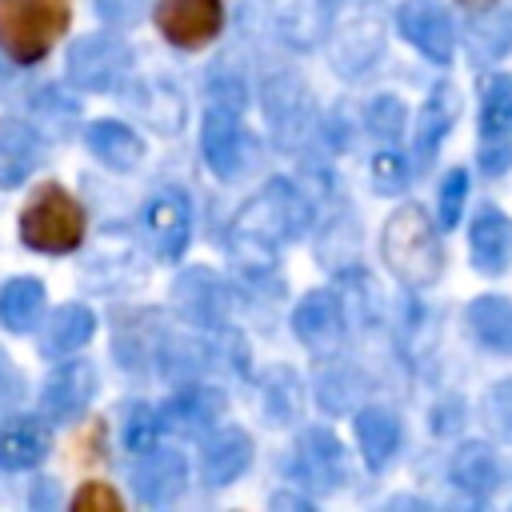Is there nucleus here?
Here are the masks:
<instances>
[{"label":"nucleus","mask_w":512,"mask_h":512,"mask_svg":"<svg viewBox=\"0 0 512 512\" xmlns=\"http://www.w3.org/2000/svg\"><path fill=\"white\" fill-rule=\"evenodd\" d=\"M308 224V200L288 180H268L232 220V256L248 272H268L288 240Z\"/></svg>","instance_id":"obj_1"},{"label":"nucleus","mask_w":512,"mask_h":512,"mask_svg":"<svg viewBox=\"0 0 512 512\" xmlns=\"http://www.w3.org/2000/svg\"><path fill=\"white\" fill-rule=\"evenodd\" d=\"M380 256L388 264V272L404 284V288H428L440 268H444V252L440 240L432 232V220L420 204H400L380 232Z\"/></svg>","instance_id":"obj_2"},{"label":"nucleus","mask_w":512,"mask_h":512,"mask_svg":"<svg viewBox=\"0 0 512 512\" xmlns=\"http://www.w3.org/2000/svg\"><path fill=\"white\" fill-rule=\"evenodd\" d=\"M72 0H0V44L16 64H36L68 32Z\"/></svg>","instance_id":"obj_3"},{"label":"nucleus","mask_w":512,"mask_h":512,"mask_svg":"<svg viewBox=\"0 0 512 512\" xmlns=\"http://www.w3.org/2000/svg\"><path fill=\"white\" fill-rule=\"evenodd\" d=\"M20 240L48 256L72 252L84 240V208L60 184H44L20 212Z\"/></svg>","instance_id":"obj_4"},{"label":"nucleus","mask_w":512,"mask_h":512,"mask_svg":"<svg viewBox=\"0 0 512 512\" xmlns=\"http://www.w3.org/2000/svg\"><path fill=\"white\" fill-rule=\"evenodd\" d=\"M128 68H132V48L120 36H112V32L80 36L68 48V80L88 88V92L116 88Z\"/></svg>","instance_id":"obj_5"},{"label":"nucleus","mask_w":512,"mask_h":512,"mask_svg":"<svg viewBox=\"0 0 512 512\" xmlns=\"http://www.w3.org/2000/svg\"><path fill=\"white\" fill-rule=\"evenodd\" d=\"M396 28L432 64H448L452 60L456 28H452V16H448V8L440 0H404L396 8Z\"/></svg>","instance_id":"obj_6"},{"label":"nucleus","mask_w":512,"mask_h":512,"mask_svg":"<svg viewBox=\"0 0 512 512\" xmlns=\"http://www.w3.org/2000/svg\"><path fill=\"white\" fill-rule=\"evenodd\" d=\"M144 236L160 260H176L192 236V204L180 188H160L144 204Z\"/></svg>","instance_id":"obj_7"},{"label":"nucleus","mask_w":512,"mask_h":512,"mask_svg":"<svg viewBox=\"0 0 512 512\" xmlns=\"http://www.w3.org/2000/svg\"><path fill=\"white\" fill-rule=\"evenodd\" d=\"M292 480L308 492H332L344 480V448L328 428H304L292 456Z\"/></svg>","instance_id":"obj_8"},{"label":"nucleus","mask_w":512,"mask_h":512,"mask_svg":"<svg viewBox=\"0 0 512 512\" xmlns=\"http://www.w3.org/2000/svg\"><path fill=\"white\" fill-rule=\"evenodd\" d=\"M156 28L176 48H204L224 28V0H156Z\"/></svg>","instance_id":"obj_9"},{"label":"nucleus","mask_w":512,"mask_h":512,"mask_svg":"<svg viewBox=\"0 0 512 512\" xmlns=\"http://www.w3.org/2000/svg\"><path fill=\"white\" fill-rule=\"evenodd\" d=\"M172 308L196 328H220L228 320V288L208 268H188L172 280Z\"/></svg>","instance_id":"obj_10"},{"label":"nucleus","mask_w":512,"mask_h":512,"mask_svg":"<svg viewBox=\"0 0 512 512\" xmlns=\"http://www.w3.org/2000/svg\"><path fill=\"white\" fill-rule=\"evenodd\" d=\"M156 416H160V428H168L176 436H200L224 416V392L208 388V384H188V388L172 392Z\"/></svg>","instance_id":"obj_11"},{"label":"nucleus","mask_w":512,"mask_h":512,"mask_svg":"<svg viewBox=\"0 0 512 512\" xmlns=\"http://www.w3.org/2000/svg\"><path fill=\"white\" fill-rule=\"evenodd\" d=\"M200 152H204V164H208L220 180L240 176V168H244V132H240V124H236V112H232V108L212 104V108L204 112Z\"/></svg>","instance_id":"obj_12"},{"label":"nucleus","mask_w":512,"mask_h":512,"mask_svg":"<svg viewBox=\"0 0 512 512\" xmlns=\"http://www.w3.org/2000/svg\"><path fill=\"white\" fill-rule=\"evenodd\" d=\"M292 328H296V336L312 352H336V344L344 340V308H340V296L328 292V288L308 292L296 304V312H292Z\"/></svg>","instance_id":"obj_13"},{"label":"nucleus","mask_w":512,"mask_h":512,"mask_svg":"<svg viewBox=\"0 0 512 512\" xmlns=\"http://www.w3.org/2000/svg\"><path fill=\"white\" fill-rule=\"evenodd\" d=\"M92 396H96V368L88 360H68L48 376L40 404L52 420H72L88 408Z\"/></svg>","instance_id":"obj_14"},{"label":"nucleus","mask_w":512,"mask_h":512,"mask_svg":"<svg viewBox=\"0 0 512 512\" xmlns=\"http://www.w3.org/2000/svg\"><path fill=\"white\" fill-rule=\"evenodd\" d=\"M468 244H472V264L488 276L504 272L512 260V220L500 208H480L468 224Z\"/></svg>","instance_id":"obj_15"},{"label":"nucleus","mask_w":512,"mask_h":512,"mask_svg":"<svg viewBox=\"0 0 512 512\" xmlns=\"http://www.w3.org/2000/svg\"><path fill=\"white\" fill-rule=\"evenodd\" d=\"M188 464L180 452H144V464L132 468V488L144 504H172L184 492Z\"/></svg>","instance_id":"obj_16"},{"label":"nucleus","mask_w":512,"mask_h":512,"mask_svg":"<svg viewBox=\"0 0 512 512\" xmlns=\"http://www.w3.org/2000/svg\"><path fill=\"white\" fill-rule=\"evenodd\" d=\"M124 100L144 124H152L164 136L180 132V124H184V100L168 80H136Z\"/></svg>","instance_id":"obj_17"},{"label":"nucleus","mask_w":512,"mask_h":512,"mask_svg":"<svg viewBox=\"0 0 512 512\" xmlns=\"http://www.w3.org/2000/svg\"><path fill=\"white\" fill-rule=\"evenodd\" d=\"M252 460V436L240 432V428H224V432H212L200 448V472L208 484H232Z\"/></svg>","instance_id":"obj_18"},{"label":"nucleus","mask_w":512,"mask_h":512,"mask_svg":"<svg viewBox=\"0 0 512 512\" xmlns=\"http://www.w3.org/2000/svg\"><path fill=\"white\" fill-rule=\"evenodd\" d=\"M48 444H52V432L40 416H12L0 428V468L20 472L40 464L48 456Z\"/></svg>","instance_id":"obj_19"},{"label":"nucleus","mask_w":512,"mask_h":512,"mask_svg":"<svg viewBox=\"0 0 512 512\" xmlns=\"http://www.w3.org/2000/svg\"><path fill=\"white\" fill-rule=\"evenodd\" d=\"M448 476H452V484L464 488L468 496H488V492L500 488V476H504V472H500V460H496V452H492L488 444L468 440V444L456 448V456H452V464H448Z\"/></svg>","instance_id":"obj_20"},{"label":"nucleus","mask_w":512,"mask_h":512,"mask_svg":"<svg viewBox=\"0 0 512 512\" xmlns=\"http://www.w3.org/2000/svg\"><path fill=\"white\" fill-rule=\"evenodd\" d=\"M40 164V136L24 120L0 124V184L16 188L28 180V172Z\"/></svg>","instance_id":"obj_21"},{"label":"nucleus","mask_w":512,"mask_h":512,"mask_svg":"<svg viewBox=\"0 0 512 512\" xmlns=\"http://www.w3.org/2000/svg\"><path fill=\"white\" fill-rule=\"evenodd\" d=\"M456 112H460V100H456V88H452V84H440V88L424 100V108H420V116H416V136H412V148H416L420 160H428V156L440 148V140H444L448 128L456 124Z\"/></svg>","instance_id":"obj_22"},{"label":"nucleus","mask_w":512,"mask_h":512,"mask_svg":"<svg viewBox=\"0 0 512 512\" xmlns=\"http://www.w3.org/2000/svg\"><path fill=\"white\" fill-rule=\"evenodd\" d=\"M84 140H88V148H92L108 168H116V172H132V168L144 160V140H140L128 124H120V120H96Z\"/></svg>","instance_id":"obj_23"},{"label":"nucleus","mask_w":512,"mask_h":512,"mask_svg":"<svg viewBox=\"0 0 512 512\" xmlns=\"http://www.w3.org/2000/svg\"><path fill=\"white\" fill-rule=\"evenodd\" d=\"M96 332V316L88 304H60L48 316V332H44V356H72L80 352Z\"/></svg>","instance_id":"obj_24"},{"label":"nucleus","mask_w":512,"mask_h":512,"mask_svg":"<svg viewBox=\"0 0 512 512\" xmlns=\"http://www.w3.org/2000/svg\"><path fill=\"white\" fill-rule=\"evenodd\" d=\"M356 440L368 468H384L400 448V420L388 408H360L356 412Z\"/></svg>","instance_id":"obj_25"},{"label":"nucleus","mask_w":512,"mask_h":512,"mask_svg":"<svg viewBox=\"0 0 512 512\" xmlns=\"http://www.w3.org/2000/svg\"><path fill=\"white\" fill-rule=\"evenodd\" d=\"M472 336L492 352H512V300L504 296H476L468 304Z\"/></svg>","instance_id":"obj_26"},{"label":"nucleus","mask_w":512,"mask_h":512,"mask_svg":"<svg viewBox=\"0 0 512 512\" xmlns=\"http://www.w3.org/2000/svg\"><path fill=\"white\" fill-rule=\"evenodd\" d=\"M44 312V288L32 276H16L0 288V320L12 332H28Z\"/></svg>","instance_id":"obj_27"},{"label":"nucleus","mask_w":512,"mask_h":512,"mask_svg":"<svg viewBox=\"0 0 512 512\" xmlns=\"http://www.w3.org/2000/svg\"><path fill=\"white\" fill-rule=\"evenodd\" d=\"M464 40H468V48H472L480 60H500V56L512 48V12H508V8L480 12V16L464 28Z\"/></svg>","instance_id":"obj_28"},{"label":"nucleus","mask_w":512,"mask_h":512,"mask_svg":"<svg viewBox=\"0 0 512 512\" xmlns=\"http://www.w3.org/2000/svg\"><path fill=\"white\" fill-rule=\"evenodd\" d=\"M480 132L484 140L512 132V76H492L480 100Z\"/></svg>","instance_id":"obj_29"},{"label":"nucleus","mask_w":512,"mask_h":512,"mask_svg":"<svg viewBox=\"0 0 512 512\" xmlns=\"http://www.w3.org/2000/svg\"><path fill=\"white\" fill-rule=\"evenodd\" d=\"M304 96H308V92H300L292 80L268 84V120H272L280 132H288V124H300V116H304V108H308Z\"/></svg>","instance_id":"obj_30"},{"label":"nucleus","mask_w":512,"mask_h":512,"mask_svg":"<svg viewBox=\"0 0 512 512\" xmlns=\"http://www.w3.org/2000/svg\"><path fill=\"white\" fill-rule=\"evenodd\" d=\"M156 436H160V416L148 404H132L124 416V444L132 452H148L156 448Z\"/></svg>","instance_id":"obj_31"},{"label":"nucleus","mask_w":512,"mask_h":512,"mask_svg":"<svg viewBox=\"0 0 512 512\" xmlns=\"http://www.w3.org/2000/svg\"><path fill=\"white\" fill-rule=\"evenodd\" d=\"M364 120H368L372 136H380V140H400V132H404V104H400L396 96H376V100L368 104Z\"/></svg>","instance_id":"obj_32"},{"label":"nucleus","mask_w":512,"mask_h":512,"mask_svg":"<svg viewBox=\"0 0 512 512\" xmlns=\"http://www.w3.org/2000/svg\"><path fill=\"white\" fill-rule=\"evenodd\" d=\"M464 196H468V172L464 168H452L444 180H440V224L452 228L464 212Z\"/></svg>","instance_id":"obj_33"},{"label":"nucleus","mask_w":512,"mask_h":512,"mask_svg":"<svg viewBox=\"0 0 512 512\" xmlns=\"http://www.w3.org/2000/svg\"><path fill=\"white\" fill-rule=\"evenodd\" d=\"M72 508H76V512H120V496H116L108 484L88 480V484L72 496Z\"/></svg>","instance_id":"obj_34"},{"label":"nucleus","mask_w":512,"mask_h":512,"mask_svg":"<svg viewBox=\"0 0 512 512\" xmlns=\"http://www.w3.org/2000/svg\"><path fill=\"white\" fill-rule=\"evenodd\" d=\"M372 180H376V188H380V192H400V184L408 180V168H404V160H400V156L380 152V156L372 160Z\"/></svg>","instance_id":"obj_35"},{"label":"nucleus","mask_w":512,"mask_h":512,"mask_svg":"<svg viewBox=\"0 0 512 512\" xmlns=\"http://www.w3.org/2000/svg\"><path fill=\"white\" fill-rule=\"evenodd\" d=\"M508 164H512V140H508V136H496V144L484 140V148H480V168H484L488 176H500V172H508Z\"/></svg>","instance_id":"obj_36"},{"label":"nucleus","mask_w":512,"mask_h":512,"mask_svg":"<svg viewBox=\"0 0 512 512\" xmlns=\"http://www.w3.org/2000/svg\"><path fill=\"white\" fill-rule=\"evenodd\" d=\"M96 12H100V20H108L112 28H124V24H132V20L144 12V0H96Z\"/></svg>","instance_id":"obj_37"},{"label":"nucleus","mask_w":512,"mask_h":512,"mask_svg":"<svg viewBox=\"0 0 512 512\" xmlns=\"http://www.w3.org/2000/svg\"><path fill=\"white\" fill-rule=\"evenodd\" d=\"M488 408H492V420L512 436V380H500L488 396Z\"/></svg>","instance_id":"obj_38"},{"label":"nucleus","mask_w":512,"mask_h":512,"mask_svg":"<svg viewBox=\"0 0 512 512\" xmlns=\"http://www.w3.org/2000/svg\"><path fill=\"white\" fill-rule=\"evenodd\" d=\"M16 392H20V380H16V376L8 372V364L0 360V408H4V404H8Z\"/></svg>","instance_id":"obj_39"},{"label":"nucleus","mask_w":512,"mask_h":512,"mask_svg":"<svg viewBox=\"0 0 512 512\" xmlns=\"http://www.w3.org/2000/svg\"><path fill=\"white\" fill-rule=\"evenodd\" d=\"M8 72H12V68H8V60H4V56H0V84H4V80H8Z\"/></svg>","instance_id":"obj_40"},{"label":"nucleus","mask_w":512,"mask_h":512,"mask_svg":"<svg viewBox=\"0 0 512 512\" xmlns=\"http://www.w3.org/2000/svg\"><path fill=\"white\" fill-rule=\"evenodd\" d=\"M460 4H468V8H484V4H492V0H460Z\"/></svg>","instance_id":"obj_41"}]
</instances>
